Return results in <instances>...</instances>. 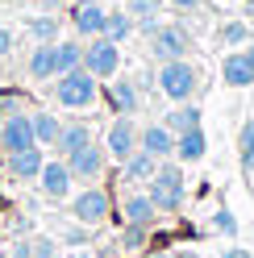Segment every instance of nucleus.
<instances>
[{"label": "nucleus", "mask_w": 254, "mask_h": 258, "mask_svg": "<svg viewBox=\"0 0 254 258\" xmlns=\"http://www.w3.org/2000/svg\"><path fill=\"white\" fill-rule=\"evenodd\" d=\"M154 84H158V92H163L171 104H187L200 92V71H196L192 58H171V62H158Z\"/></svg>", "instance_id": "1"}, {"label": "nucleus", "mask_w": 254, "mask_h": 258, "mask_svg": "<svg viewBox=\"0 0 254 258\" xmlns=\"http://www.w3.org/2000/svg\"><path fill=\"white\" fill-rule=\"evenodd\" d=\"M96 84H100V79L88 75L84 67L62 71V75H54V100L62 108H92V104H96V96H100Z\"/></svg>", "instance_id": "2"}, {"label": "nucleus", "mask_w": 254, "mask_h": 258, "mask_svg": "<svg viewBox=\"0 0 254 258\" xmlns=\"http://www.w3.org/2000/svg\"><path fill=\"white\" fill-rule=\"evenodd\" d=\"M146 196L154 200L158 213H179V208H183V196H187V191H183V171L163 158L158 171H154V179L146 183Z\"/></svg>", "instance_id": "3"}, {"label": "nucleus", "mask_w": 254, "mask_h": 258, "mask_svg": "<svg viewBox=\"0 0 254 258\" xmlns=\"http://www.w3.org/2000/svg\"><path fill=\"white\" fill-rule=\"evenodd\" d=\"M146 42H150V54L158 62H171V58H187V54H192V34H187L183 21H158Z\"/></svg>", "instance_id": "4"}, {"label": "nucleus", "mask_w": 254, "mask_h": 258, "mask_svg": "<svg viewBox=\"0 0 254 258\" xmlns=\"http://www.w3.org/2000/svg\"><path fill=\"white\" fill-rule=\"evenodd\" d=\"M84 71L96 75V79H113L121 71V46L108 42L104 34L100 38H88L84 42Z\"/></svg>", "instance_id": "5"}, {"label": "nucleus", "mask_w": 254, "mask_h": 258, "mask_svg": "<svg viewBox=\"0 0 254 258\" xmlns=\"http://www.w3.org/2000/svg\"><path fill=\"white\" fill-rule=\"evenodd\" d=\"M38 146L34 142V117L29 112H5V121H0V150L5 154H17V150H29Z\"/></svg>", "instance_id": "6"}, {"label": "nucleus", "mask_w": 254, "mask_h": 258, "mask_svg": "<svg viewBox=\"0 0 254 258\" xmlns=\"http://www.w3.org/2000/svg\"><path fill=\"white\" fill-rule=\"evenodd\" d=\"M108 213H113V200H108L104 187H84L71 200V217L79 225H88V229H92V225H100V221H108Z\"/></svg>", "instance_id": "7"}, {"label": "nucleus", "mask_w": 254, "mask_h": 258, "mask_svg": "<svg viewBox=\"0 0 254 258\" xmlns=\"http://www.w3.org/2000/svg\"><path fill=\"white\" fill-rule=\"evenodd\" d=\"M134 150H138V125L130 117H117L113 125H108V134H104V154L117 158V163H125Z\"/></svg>", "instance_id": "8"}, {"label": "nucleus", "mask_w": 254, "mask_h": 258, "mask_svg": "<svg viewBox=\"0 0 254 258\" xmlns=\"http://www.w3.org/2000/svg\"><path fill=\"white\" fill-rule=\"evenodd\" d=\"M67 163V171H71V179H100V171H104V163H108V154H104V146H84V150H75V154H67L62 158Z\"/></svg>", "instance_id": "9"}, {"label": "nucleus", "mask_w": 254, "mask_h": 258, "mask_svg": "<svg viewBox=\"0 0 254 258\" xmlns=\"http://www.w3.org/2000/svg\"><path fill=\"white\" fill-rule=\"evenodd\" d=\"M71 171L62 158H54V163H42V175H38V187H42V196L46 200H67L71 196Z\"/></svg>", "instance_id": "10"}, {"label": "nucleus", "mask_w": 254, "mask_h": 258, "mask_svg": "<svg viewBox=\"0 0 254 258\" xmlns=\"http://www.w3.org/2000/svg\"><path fill=\"white\" fill-rule=\"evenodd\" d=\"M138 150H146V154H154L158 163H163V158L175 154V134H171L163 121H154L146 129H138Z\"/></svg>", "instance_id": "11"}, {"label": "nucleus", "mask_w": 254, "mask_h": 258, "mask_svg": "<svg viewBox=\"0 0 254 258\" xmlns=\"http://www.w3.org/2000/svg\"><path fill=\"white\" fill-rule=\"evenodd\" d=\"M108 104H113V112H117V117H134V112L142 108V92H138V84H134V79H108Z\"/></svg>", "instance_id": "12"}, {"label": "nucleus", "mask_w": 254, "mask_h": 258, "mask_svg": "<svg viewBox=\"0 0 254 258\" xmlns=\"http://www.w3.org/2000/svg\"><path fill=\"white\" fill-rule=\"evenodd\" d=\"M104 5H71V29H75V38L79 42H88V38H100V29H104Z\"/></svg>", "instance_id": "13"}, {"label": "nucleus", "mask_w": 254, "mask_h": 258, "mask_svg": "<svg viewBox=\"0 0 254 258\" xmlns=\"http://www.w3.org/2000/svg\"><path fill=\"white\" fill-rule=\"evenodd\" d=\"M221 79H225V88H254V67L242 50H229L221 58Z\"/></svg>", "instance_id": "14"}, {"label": "nucleus", "mask_w": 254, "mask_h": 258, "mask_svg": "<svg viewBox=\"0 0 254 258\" xmlns=\"http://www.w3.org/2000/svg\"><path fill=\"white\" fill-rule=\"evenodd\" d=\"M92 142H96V138H92V125H88V121H67V125L58 129V142H54V150H58L62 158H67V154H75V150L92 146Z\"/></svg>", "instance_id": "15"}, {"label": "nucleus", "mask_w": 254, "mask_h": 258, "mask_svg": "<svg viewBox=\"0 0 254 258\" xmlns=\"http://www.w3.org/2000/svg\"><path fill=\"white\" fill-rule=\"evenodd\" d=\"M121 217H125V225H154V217H158V208H154V200L146 196V191H130L125 196V204H121Z\"/></svg>", "instance_id": "16"}, {"label": "nucleus", "mask_w": 254, "mask_h": 258, "mask_svg": "<svg viewBox=\"0 0 254 258\" xmlns=\"http://www.w3.org/2000/svg\"><path fill=\"white\" fill-rule=\"evenodd\" d=\"M154 171H158V158L146 154V150H134V154L121 163V179H125V183H150Z\"/></svg>", "instance_id": "17"}, {"label": "nucleus", "mask_w": 254, "mask_h": 258, "mask_svg": "<svg viewBox=\"0 0 254 258\" xmlns=\"http://www.w3.org/2000/svg\"><path fill=\"white\" fill-rule=\"evenodd\" d=\"M58 75V62H54V42H34V50H29V79H38V84H46V79Z\"/></svg>", "instance_id": "18"}, {"label": "nucleus", "mask_w": 254, "mask_h": 258, "mask_svg": "<svg viewBox=\"0 0 254 258\" xmlns=\"http://www.w3.org/2000/svg\"><path fill=\"white\" fill-rule=\"evenodd\" d=\"M209 154V138H204V129H187V134H175V158L179 163H200V158Z\"/></svg>", "instance_id": "19"}, {"label": "nucleus", "mask_w": 254, "mask_h": 258, "mask_svg": "<svg viewBox=\"0 0 254 258\" xmlns=\"http://www.w3.org/2000/svg\"><path fill=\"white\" fill-rule=\"evenodd\" d=\"M42 146H29V150H17V154H9V175L13 179H38L42 175Z\"/></svg>", "instance_id": "20"}, {"label": "nucleus", "mask_w": 254, "mask_h": 258, "mask_svg": "<svg viewBox=\"0 0 254 258\" xmlns=\"http://www.w3.org/2000/svg\"><path fill=\"white\" fill-rule=\"evenodd\" d=\"M100 34L108 38V42H125V38H134L138 34V25H134V17H130V13H125V9H108L104 13V29H100Z\"/></svg>", "instance_id": "21"}, {"label": "nucleus", "mask_w": 254, "mask_h": 258, "mask_svg": "<svg viewBox=\"0 0 254 258\" xmlns=\"http://www.w3.org/2000/svg\"><path fill=\"white\" fill-rule=\"evenodd\" d=\"M54 62H58V75L84 67V42L79 38H58L54 42Z\"/></svg>", "instance_id": "22"}, {"label": "nucleus", "mask_w": 254, "mask_h": 258, "mask_svg": "<svg viewBox=\"0 0 254 258\" xmlns=\"http://www.w3.org/2000/svg\"><path fill=\"white\" fill-rule=\"evenodd\" d=\"M217 42H221V46H229V50H242V46L250 42V21H246V17L221 21V25H217Z\"/></svg>", "instance_id": "23"}, {"label": "nucleus", "mask_w": 254, "mask_h": 258, "mask_svg": "<svg viewBox=\"0 0 254 258\" xmlns=\"http://www.w3.org/2000/svg\"><path fill=\"white\" fill-rule=\"evenodd\" d=\"M163 125L171 129V134H187V129H196V125H200V108H196L192 100H187V104H175V108L163 117Z\"/></svg>", "instance_id": "24"}, {"label": "nucleus", "mask_w": 254, "mask_h": 258, "mask_svg": "<svg viewBox=\"0 0 254 258\" xmlns=\"http://www.w3.org/2000/svg\"><path fill=\"white\" fill-rule=\"evenodd\" d=\"M58 29H62V21L54 17V13H38V17L25 21V34L34 42H58Z\"/></svg>", "instance_id": "25"}, {"label": "nucleus", "mask_w": 254, "mask_h": 258, "mask_svg": "<svg viewBox=\"0 0 254 258\" xmlns=\"http://www.w3.org/2000/svg\"><path fill=\"white\" fill-rule=\"evenodd\" d=\"M29 117H34V142H38V146H54L62 121L54 117V112H29Z\"/></svg>", "instance_id": "26"}, {"label": "nucleus", "mask_w": 254, "mask_h": 258, "mask_svg": "<svg viewBox=\"0 0 254 258\" xmlns=\"http://www.w3.org/2000/svg\"><path fill=\"white\" fill-rule=\"evenodd\" d=\"M237 154H242V171H254V117L242 121V134H237Z\"/></svg>", "instance_id": "27"}, {"label": "nucleus", "mask_w": 254, "mask_h": 258, "mask_svg": "<svg viewBox=\"0 0 254 258\" xmlns=\"http://www.w3.org/2000/svg\"><path fill=\"white\" fill-rule=\"evenodd\" d=\"M158 9H163V0H125V13L138 21V17H158Z\"/></svg>", "instance_id": "28"}, {"label": "nucleus", "mask_w": 254, "mask_h": 258, "mask_svg": "<svg viewBox=\"0 0 254 258\" xmlns=\"http://www.w3.org/2000/svg\"><path fill=\"white\" fill-rule=\"evenodd\" d=\"M29 258H58V246L50 237H29Z\"/></svg>", "instance_id": "29"}, {"label": "nucleus", "mask_w": 254, "mask_h": 258, "mask_svg": "<svg viewBox=\"0 0 254 258\" xmlns=\"http://www.w3.org/2000/svg\"><path fill=\"white\" fill-rule=\"evenodd\" d=\"M213 229H217V233H225V237H233V233H237V221H233V213H229V208H217Z\"/></svg>", "instance_id": "30"}, {"label": "nucleus", "mask_w": 254, "mask_h": 258, "mask_svg": "<svg viewBox=\"0 0 254 258\" xmlns=\"http://www.w3.org/2000/svg\"><path fill=\"white\" fill-rule=\"evenodd\" d=\"M146 233H150L146 225H125V237H121V241H125V250H138L142 241H146Z\"/></svg>", "instance_id": "31"}, {"label": "nucleus", "mask_w": 254, "mask_h": 258, "mask_svg": "<svg viewBox=\"0 0 254 258\" xmlns=\"http://www.w3.org/2000/svg\"><path fill=\"white\" fill-rule=\"evenodd\" d=\"M171 13H200L204 9V0H167Z\"/></svg>", "instance_id": "32"}, {"label": "nucleus", "mask_w": 254, "mask_h": 258, "mask_svg": "<svg viewBox=\"0 0 254 258\" xmlns=\"http://www.w3.org/2000/svg\"><path fill=\"white\" fill-rule=\"evenodd\" d=\"M13 42H17V38H13V29H9V25H0V58H9V54H13Z\"/></svg>", "instance_id": "33"}, {"label": "nucleus", "mask_w": 254, "mask_h": 258, "mask_svg": "<svg viewBox=\"0 0 254 258\" xmlns=\"http://www.w3.org/2000/svg\"><path fill=\"white\" fill-rule=\"evenodd\" d=\"M34 5H38L42 13H58L62 5H71V0H34Z\"/></svg>", "instance_id": "34"}, {"label": "nucleus", "mask_w": 254, "mask_h": 258, "mask_svg": "<svg viewBox=\"0 0 254 258\" xmlns=\"http://www.w3.org/2000/svg\"><path fill=\"white\" fill-rule=\"evenodd\" d=\"M221 258H254V254H250V250H242V246H229Z\"/></svg>", "instance_id": "35"}, {"label": "nucleus", "mask_w": 254, "mask_h": 258, "mask_svg": "<svg viewBox=\"0 0 254 258\" xmlns=\"http://www.w3.org/2000/svg\"><path fill=\"white\" fill-rule=\"evenodd\" d=\"M62 237H67V241H71V246H79V241H84L88 233H84V229H67V233H62Z\"/></svg>", "instance_id": "36"}, {"label": "nucleus", "mask_w": 254, "mask_h": 258, "mask_svg": "<svg viewBox=\"0 0 254 258\" xmlns=\"http://www.w3.org/2000/svg\"><path fill=\"white\" fill-rule=\"evenodd\" d=\"M242 54L250 58V67H254V42H246V46H242Z\"/></svg>", "instance_id": "37"}, {"label": "nucleus", "mask_w": 254, "mask_h": 258, "mask_svg": "<svg viewBox=\"0 0 254 258\" xmlns=\"http://www.w3.org/2000/svg\"><path fill=\"white\" fill-rule=\"evenodd\" d=\"M71 5H104V0H71Z\"/></svg>", "instance_id": "38"}, {"label": "nucleus", "mask_w": 254, "mask_h": 258, "mask_svg": "<svg viewBox=\"0 0 254 258\" xmlns=\"http://www.w3.org/2000/svg\"><path fill=\"white\" fill-rule=\"evenodd\" d=\"M150 258H175V254H150Z\"/></svg>", "instance_id": "39"}, {"label": "nucleus", "mask_w": 254, "mask_h": 258, "mask_svg": "<svg viewBox=\"0 0 254 258\" xmlns=\"http://www.w3.org/2000/svg\"><path fill=\"white\" fill-rule=\"evenodd\" d=\"M250 42H254V17H250Z\"/></svg>", "instance_id": "40"}, {"label": "nucleus", "mask_w": 254, "mask_h": 258, "mask_svg": "<svg viewBox=\"0 0 254 258\" xmlns=\"http://www.w3.org/2000/svg\"><path fill=\"white\" fill-rule=\"evenodd\" d=\"M71 258H88V254H71Z\"/></svg>", "instance_id": "41"}, {"label": "nucleus", "mask_w": 254, "mask_h": 258, "mask_svg": "<svg viewBox=\"0 0 254 258\" xmlns=\"http://www.w3.org/2000/svg\"><path fill=\"white\" fill-rule=\"evenodd\" d=\"M17 5H29V0H17Z\"/></svg>", "instance_id": "42"}]
</instances>
